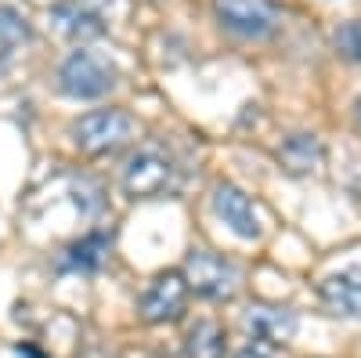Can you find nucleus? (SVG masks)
Returning a JSON list of instances; mask_svg holds the SVG:
<instances>
[{
    "label": "nucleus",
    "instance_id": "nucleus-14",
    "mask_svg": "<svg viewBox=\"0 0 361 358\" xmlns=\"http://www.w3.org/2000/svg\"><path fill=\"white\" fill-rule=\"evenodd\" d=\"M29 37H33V29H29L25 15L11 4H0V58H11Z\"/></svg>",
    "mask_w": 361,
    "mask_h": 358
},
{
    "label": "nucleus",
    "instance_id": "nucleus-6",
    "mask_svg": "<svg viewBox=\"0 0 361 358\" xmlns=\"http://www.w3.org/2000/svg\"><path fill=\"white\" fill-rule=\"evenodd\" d=\"M214 11L221 25L238 37H267L279 25V11L271 0H214Z\"/></svg>",
    "mask_w": 361,
    "mask_h": 358
},
{
    "label": "nucleus",
    "instance_id": "nucleus-7",
    "mask_svg": "<svg viewBox=\"0 0 361 358\" xmlns=\"http://www.w3.org/2000/svg\"><path fill=\"white\" fill-rule=\"evenodd\" d=\"M214 214L238 235V239H260L264 232V221H260V210L253 206V199L235 189V185H217L214 189Z\"/></svg>",
    "mask_w": 361,
    "mask_h": 358
},
{
    "label": "nucleus",
    "instance_id": "nucleus-16",
    "mask_svg": "<svg viewBox=\"0 0 361 358\" xmlns=\"http://www.w3.org/2000/svg\"><path fill=\"white\" fill-rule=\"evenodd\" d=\"M76 4H80V8H87V11H94V15H102V18H105V11H109V8H116V4H119V0H76Z\"/></svg>",
    "mask_w": 361,
    "mask_h": 358
},
{
    "label": "nucleus",
    "instance_id": "nucleus-8",
    "mask_svg": "<svg viewBox=\"0 0 361 358\" xmlns=\"http://www.w3.org/2000/svg\"><path fill=\"white\" fill-rule=\"evenodd\" d=\"M243 330L257 340V344H289L296 337V315L289 308H275V304H253L243 315Z\"/></svg>",
    "mask_w": 361,
    "mask_h": 358
},
{
    "label": "nucleus",
    "instance_id": "nucleus-10",
    "mask_svg": "<svg viewBox=\"0 0 361 358\" xmlns=\"http://www.w3.org/2000/svg\"><path fill=\"white\" fill-rule=\"evenodd\" d=\"M51 18L73 40H94V37L105 33V18L94 15V11H87V8H80L76 0H73V4H54L51 8Z\"/></svg>",
    "mask_w": 361,
    "mask_h": 358
},
{
    "label": "nucleus",
    "instance_id": "nucleus-4",
    "mask_svg": "<svg viewBox=\"0 0 361 358\" xmlns=\"http://www.w3.org/2000/svg\"><path fill=\"white\" fill-rule=\"evenodd\" d=\"M173 185V163L159 148H137L123 167V192L130 199H156Z\"/></svg>",
    "mask_w": 361,
    "mask_h": 358
},
{
    "label": "nucleus",
    "instance_id": "nucleus-15",
    "mask_svg": "<svg viewBox=\"0 0 361 358\" xmlns=\"http://www.w3.org/2000/svg\"><path fill=\"white\" fill-rule=\"evenodd\" d=\"M333 44H336V51H340L343 58H350V62H361V18L343 22V25L336 29Z\"/></svg>",
    "mask_w": 361,
    "mask_h": 358
},
{
    "label": "nucleus",
    "instance_id": "nucleus-17",
    "mask_svg": "<svg viewBox=\"0 0 361 358\" xmlns=\"http://www.w3.org/2000/svg\"><path fill=\"white\" fill-rule=\"evenodd\" d=\"M235 358H271V351H267V344H257L253 340V344H246L243 351H238Z\"/></svg>",
    "mask_w": 361,
    "mask_h": 358
},
{
    "label": "nucleus",
    "instance_id": "nucleus-3",
    "mask_svg": "<svg viewBox=\"0 0 361 358\" xmlns=\"http://www.w3.org/2000/svg\"><path fill=\"white\" fill-rule=\"evenodd\" d=\"M185 279L188 290H195L206 301H231L238 293V282H243V272H238L235 261L214 250H192L185 261Z\"/></svg>",
    "mask_w": 361,
    "mask_h": 358
},
{
    "label": "nucleus",
    "instance_id": "nucleus-12",
    "mask_svg": "<svg viewBox=\"0 0 361 358\" xmlns=\"http://www.w3.org/2000/svg\"><path fill=\"white\" fill-rule=\"evenodd\" d=\"M105 261H109V235L102 232L83 235L80 243L66 250V268H73V272H98Z\"/></svg>",
    "mask_w": 361,
    "mask_h": 358
},
{
    "label": "nucleus",
    "instance_id": "nucleus-13",
    "mask_svg": "<svg viewBox=\"0 0 361 358\" xmlns=\"http://www.w3.org/2000/svg\"><path fill=\"white\" fill-rule=\"evenodd\" d=\"M318 156H322V145H318L314 134H293V138H286V145L279 148L282 167L293 170V174H307V170H314Z\"/></svg>",
    "mask_w": 361,
    "mask_h": 358
},
{
    "label": "nucleus",
    "instance_id": "nucleus-11",
    "mask_svg": "<svg viewBox=\"0 0 361 358\" xmlns=\"http://www.w3.org/2000/svg\"><path fill=\"white\" fill-rule=\"evenodd\" d=\"M228 351V333L214 318H199L185 333V354L188 358H224Z\"/></svg>",
    "mask_w": 361,
    "mask_h": 358
},
{
    "label": "nucleus",
    "instance_id": "nucleus-5",
    "mask_svg": "<svg viewBox=\"0 0 361 358\" xmlns=\"http://www.w3.org/2000/svg\"><path fill=\"white\" fill-rule=\"evenodd\" d=\"M188 279L180 272H163L156 275L152 282H148V290L141 293L137 301V315L148 322V326H159V322H173L180 318V311H185L188 304Z\"/></svg>",
    "mask_w": 361,
    "mask_h": 358
},
{
    "label": "nucleus",
    "instance_id": "nucleus-1",
    "mask_svg": "<svg viewBox=\"0 0 361 358\" xmlns=\"http://www.w3.org/2000/svg\"><path fill=\"white\" fill-rule=\"evenodd\" d=\"M137 138V119L123 109H94L73 124V145L87 156H109Z\"/></svg>",
    "mask_w": 361,
    "mask_h": 358
},
{
    "label": "nucleus",
    "instance_id": "nucleus-2",
    "mask_svg": "<svg viewBox=\"0 0 361 358\" xmlns=\"http://www.w3.org/2000/svg\"><path fill=\"white\" fill-rule=\"evenodd\" d=\"M58 87H62V95H69L76 102L105 98L116 87V66L109 62V58L80 47L58 66Z\"/></svg>",
    "mask_w": 361,
    "mask_h": 358
},
{
    "label": "nucleus",
    "instance_id": "nucleus-9",
    "mask_svg": "<svg viewBox=\"0 0 361 358\" xmlns=\"http://www.w3.org/2000/svg\"><path fill=\"white\" fill-rule=\"evenodd\" d=\"M322 304L343 318L361 315V264L340 268L329 279H322Z\"/></svg>",
    "mask_w": 361,
    "mask_h": 358
}]
</instances>
